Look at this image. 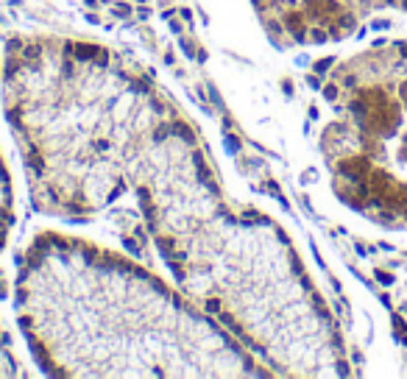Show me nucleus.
<instances>
[{
    "label": "nucleus",
    "instance_id": "7ed1b4c3",
    "mask_svg": "<svg viewBox=\"0 0 407 379\" xmlns=\"http://www.w3.org/2000/svg\"><path fill=\"white\" fill-rule=\"evenodd\" d=\"M3 112L42 215L90 217L114 204L109 162L156 101L123 53L73 36H23L6 48Z\"/></svg>",
    "mask_w": 407,
    "mask_h": 379
},
{
    "label": "nucleus",
    "instance_id": "20e7f679",
    "mask_svg": "<svg viewBox=\"0 0 407 379\" xmlns=\"http://www.w3.org/2000/svg\"><path fill=\"white\" fill-rule=\"evenodd\" d=\"M12 223H14V190H12V176H9L3 157H0V251L9 243Z\"/></svg>",
    "mask_w": 407,
    "mask_h": 379
},
{
    "label": "nucleus",
    "instance_id": "f257e3e1",
    "mask_svg": "<svg viewBox=\"0 0 407 379\" xmlns=\"http://www.w3.org/2000/svg\"><path fill=\"white\" fill-rule=\"evenodd\" d=\"M176 287L270 373L343 371L341 337L288 235L221 187L192 126L162 95L112 159Z\"/></svg>",
    "mask_w": 407,
    "mask_h": 379
},
{
    "label": "nucleus",
    "instance_id": "f03ea898",
    "mask_svg": "<svg viewBox=\"0 0 407 379\" xmlns=\"http://www.w3.org/2000/svg\"><path fill=\"white\" fill-rule=\"evenodd\" d=\"M14 313L50 376H265L257 354L179 287L84 237L42 232L17 262Z\"/></svg>",
    "mask_w": 407,
    "mask_h": 379
}]
</instances>
